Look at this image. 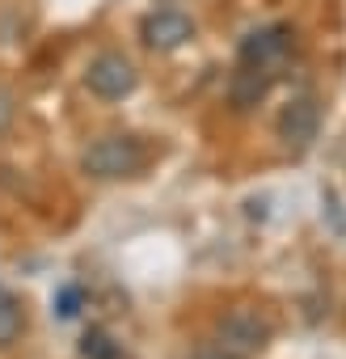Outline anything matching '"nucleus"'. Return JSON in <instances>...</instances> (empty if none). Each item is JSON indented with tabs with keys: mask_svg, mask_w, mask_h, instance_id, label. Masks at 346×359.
I'll use <instances>...</instances> for the list:
<instances>
[{
	"mask_svg": "<svg viewBox=\"0 0 346 359\" xmlns=\"http://www.w3.org/2000/svg\"><path fill=\"white\" fill-rule=\"evenodd\" d=\"M18 334H22V304L5 283H0V346L18 342Z\"/></svg>",
	"mask_w": 346,
	"mask_h": 359,
	"instance_id": "8",
	"label": "nucleus"
},
{
	"mask_svg": "<svg viewBox=\"0 0 346 359\" xmlns=\"http://www.w3.org/2000/svg\"><path fill=\"white\" fill-rule=\"evenodd\" d=\"M191 359H245V355L233 351V346H224V342H203V346H195Z\"/></svg>",
	"mask_w": 346,
	"mask_h": 359,
	"instance_id": "10",
	"label": "nucleus"
},
{
	"mask_svg": "<svg viewBox=\"0 0 346 359\" xmlns=\"http://www.w3.org/2000/svg\"><path fill=\"white\" fill-rule=\"evenodd\" d=\"M144 148L131 135H102L97 144L85 148V169L93 177H131L144 169Z\"/></svg>",
	"mask_w": 346,
	"mask_h": 359,
	"instance_id": "1",
	"label": "nucleus"
},
{
	"mask_svg": "<svg viewBox=\"0 0 346 359\" xmlns=\"http://www.w3.org/2000/svg\"><path fill=\"white\" fill-rule=\"evenodd\" d=\"M81 355H85V359H127V355H123V346H118L106 330H97V325L81 338Z\"/></svg>",
	"mask_w": 346,
	"mask_h": 359,
	"instance_id": "9",
	"label": "nucleus"
},
{
	"mask_svg": "<svg viewBox=\"0 0 346 359\" xmlns=\"http://www.w3.org/2000/svg\"><path fill=\"white\" fill-rule=\"evenodd\" d=\"M13 114H18V106H13V93H9V89H0V131H9Z\"/></svg>",
	"mask_w": 346,
	"mask_h": 359,
	"instance_id": "12",
	"label": "nucleus"
},
{
	"mask_svg": "<svg viewBox=\"0 0 346 359\" xmlns=\"http://www.w3.org/2000/svg\"><path fill=\"white\" fill-rule=\"evenodd\" d=\"M317 131H321V106H317V97L312 93L291 97L283 106V114H279V140H283V148L308 152L312 140H317Z\"/></svg>",
	"mask_w": 346,
	"mask_h": 359,
	"instance_id": "2",
	"label": "nucleus"
},
{
	"mask_svg": "<svg viewBox=\"0 0 346 359\" xmlns=\"http://www.w3.org/2000/svg\"><path fill=\"white\" fill-rule=\"evenodd\" d=\"M270 81H275L270 68L241 64V72H233V81H228V102H233L237 110H254V106L270 93Z\"/></svg>",
	"mask_w": 346,
	"mask_h": 359,
	"instance_id": "7",
	"label": "nucleus"
},
{
	"mask_svg": "<svg viewBox=\"0 0 346 359\" xmlns=\"http://www.w3.org/2000/svg\"><path fill=\"white\" fill-rule=\"evenodd\" d=\"M220 342L241 351L245 359L258 355L266 342H270V321L258 313V309H233L224 321H220Z\"/></svg>",
	"mask_w": 346,
	"mask_h": 359,
	"instance_id": "3",
	"label": "nucleus"
},
{
	"mask_svg": "<svg viewBox=\"0 0 346 359\" xmlns=\"http://www.w3.org/2000/svg\"><path fill=\"white\" fill-rule=\"evenodd\" d=\"M85 85H89L97 97H106V102H118V97H127V93L135 89V68H131L123 55L106 51V55H97V60L89 64V72H85Z\"/></svg>",
	"mask_w": 346,
	"mask_h": 359,
	"instance_id": "5",
	"label": "nucleus"
},
{
	"mask_svg": "<svg viewBox=\"0 0 346 359\" xmlns=\"http://www.w3.org/2000/svg\"><path fill=\"white\" fill-rule=\"evenodd\" d=\"M139 34H144V43H148L152 51H178V47L195 34V26H191V18L178 13V9H156V13L144 18Z\"/></svg>",
	"mask_w": 346,
	"mask_h": 359,
	"instance_id": "6",
	"label": "nucleus"
},
{
	"mask_svg": "<svg viewBox=\"0 0 346 359\" xmlns=\"http://www.w3.org/2000/svg\"><path fill=\"white\" fill-rule=\"evenodd\" d=\"M55 309H60V317H76V309H81V287H64L60 300H55Z\"/></svg>",
	"mask_w": 346,
	"mask_h": 359,
	"instance_id": "11",
	"label": "nucleus"
},
{
	"mask_svg": "<svg viewBox=\"0 0 346 359\" xmlns=\"http://www.w3.org/2000/svg\"><path fill=\"white\" fill-rule=\"evenodd\" d=\"M287 51H291V26H283V22L249 30L241 39V64H254V68H275L287 60Z\"/></svg>",
	"mask_w": 346,
	"mask_h": 359,
	"instance_id": "4",
	"label": "nucleus"
}]
</instances>
